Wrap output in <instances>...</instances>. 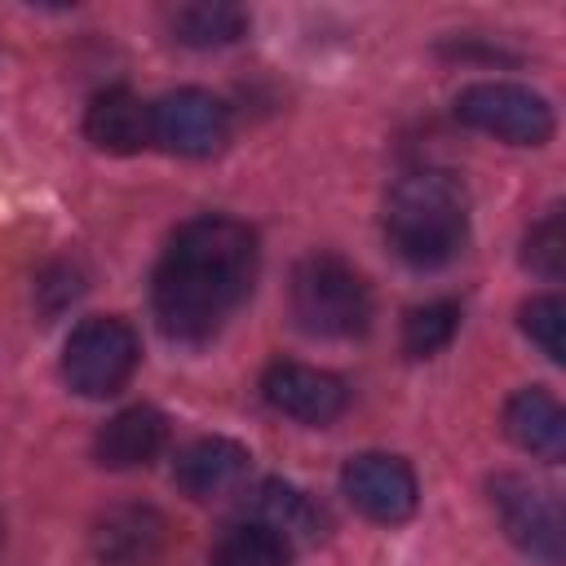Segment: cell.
<instances>
[{"mask_svg":"<svg viewBox=\"0 0 566 566\" xmlns=\"http://www.w3.org/2000/svg\"><path fill=\"white\" fill-rule=\"evenodd\" d=\"M256 265H261V248L248 221L226 212H203L177 226L150 279V305L164 336L181 345L212 340L230 323V314L248 301L256 283Z\"/></svg>","mask_w":566,"mask_h":566,"instance_id":"obj_1","label":"cell"},{"mask_svg":"<svg viewBox=\"0 0 566 566\" xmlns=\"http://www.w3.org/2000/svg\"><path fill=\"white\" fill-rule=\"evenodd\" d=\"M385 239L416 270L447 265L469 239V195L451 172H402L385 195Z\"/></svg>","mask_w":566,"mask_h":566,"instance_id":"obj_2","label":"cell"},{"mask_svg":"<svg viewBox=\"0 0 566 566\" xmlns=\"http://www.w3.org/2000/svg\"><path fill=\"white\" fill-rule=\"evenodd\" d=\"M287 305L296 327L318 340H354L371 327V287L336 252H310L296 261Z\"/></svg>","mask_w":566,"mask_h":566,"instance_id":"obj_3","label":"cell"},{"mask_svg":"<svg viewBox=\"0 0 566 566\" xmlns=\"http://www.w3.org/2000/svg\"><path fill=\"white\" fill-rule=\"evenodd\" d=\"M142 363V340L133 323L119 314L84 318L62 345V380L80 398H111L119 394Z\"/></svg>","mask_w":566,"mask_h":566,"instance_id":"obj_4","label":"cell"},{"mask_svg":"<svg viewBox=\"0 0 566 566\" xmlns=\"http://www.w3.org/2000/svg\"><path fill=\"white\" fill-rule=\"evenodd\" d=\"M455 119L509 146H544L557 128L553 106L535 88L509 84V80H482V84L460 88Z\"/></svg>","mask_w":566,"mask_h":566,"instance_id":"obj_5","label":"cell"},{"mask_svg":"<svg viewBox=\"0 0 566 566\" xmlns=\"http://www.w3.org/2000/svg\"><path fill=\"white\" fill-rule=\"evenodd\" d=\"M491 504L500 513L504 535L522 553L539 557L544 566L562 562V500L548 486H539L522 473H500V478H491Z\"/></svg>","mask_w":566,"mask_h":566,"instance_id":"obj_6","label":"cell"},{"mask_svg":"<svg viewBox=\"0 0 566 566\" xmlns=\"http://www.w3.org/2000/svg\"><path fill=\"white\" fill-rule=\"evenodd\" d=\"M150 142L181 159H208L230 142V111L208 88H177L150 106Z\"/></svg>","mask_w":566,"mask_h":566,"instance_id":"obj_7","label":"cell"},{"mask_svg":"<svg viewBox=\"0 0 566 566\" xmlns=\"http://www.w3.org/2000/svg\"><path fill=\"white\" fill-rule=\"evenodd\" d=\"M340 491L367 522H380V526L407 522L420 504L416 469L402 455H389V451L349 455L345 469H340Z\"/></svg>","mask_w":566,"mask_h":566,"instance_id":"obj_8","label":"cell"},{"mask_svg":"<svg viewBox=\"0 0 566 566\" xmlns=\"http://www.w3.org/2000/svg\"><path fill=\"white\" fill-rule=\"evenodd\" d=\"M261 394L274 411L301 420V424H332L345 402H349V389L336 371H323V367H305V363H270L265 376H261Z\"/></svg>","mask_w":566,"mask_h":566,"instance_id":"obj_9","label":"cell"},{"mask_svg":"<svg viewBox=\"0 0 566 566\" xmlns=\"http://www.w3.org/2000/svg\"><path fill=\"white\" fill-rule=\"evenodd\" d=\"M102 566H155L168 548V517L150 504H115L88 531Z\"/></svg>","mask_w":566,"mask_h":566,"instance_id":"obj_10","label":"cell"},{"mask_svg":"<svg viewBox=\"0 0 566 566\" xmlns=\"http://www.w3.org/2000/svg\"><path fill=\"white\" fill-rule=\"evenodd\" d=\"M248 464H252V455H248L243 442H234V438H199L177 455L172 478L190 500H221L248 478Z\"/></svg>","mask_w":566,"mask_h":566,"instance_id":"obj_11","label":"cell"},{"mask_svg":"<svg viewBox=\"0 0 566 566\" xmlns=\"http://www.w3.org/2000/svg\"><path fill=\"white\" fill-rule=\"evenodd\" d=\"M504 433L526 455H539V460L566 455V411L544 385H526L504 402Z\"/></svg>","mask_w":566,"mask_h":566,"instance_id":"obj_12","label":"cell"},{"mask_svg":"<svg viewBox=\"0 0 566 566\" xmlns=\"http://www.w3.org/2000/svg\"><path fill=\"white\" fill-rule=\"evenodd\" d=\"M168 442V420L164 411L155 407H124L115 411L97 438H93V455L102 469H137V464H150Z\"/></svg>","mask_w":566,"mask_h":566,"instance_id":"obj_13","label":"cell"},{"mask_svg":"<svg viewBox=\"0 0 566 566\" xmlns=\"http://www.w3.org/2000/svg\"><path fill=\"white\" fill-rule=\"evenodd\" d=\"M84 137L106 155H137L150 146V106L128 88H106L84 111Z\"/></svg>","mask_w":566,"mask_h":566,"instance_id":"obj_14","label":"cell"},{"mask_svg":"<svg viewBox=\"0 0 566 566\" xmlns=\"http://www.w3.org/2000/svg\"><path fill=\"white\" fill-rule=\"evenodd\" d=\"M252 522H261V526H270L274 535H283L287 544H296V539H318L323 531V513L314 509V500L305 495V491H296L292 482H279V478H270V482H261L256 491H252Z\"/></svg>","mask_w":566,"mask_h":566,"instance_id":"obj_15","label":"cell"},{"mask_svg":"<svg viewBox=\"0 0 566 566\" xmlns=\"http://www.w3.org/2000/svg\"><path fill=\"white\" fill-rule=\"evenodd\" d=\"M168 31H172L177 44L221 49V44H234L248 31V13L239 4H226V0H195V4H177L168 13Z\"/></svg>","mask_w":566,"mask_h":566,"instance_id":"obj_16","label":"cell"},{"mask_svg":"<svg viewBox=\"0 0 566 566\" xmlns=\"http://www.w3.org/2000/svg\"><path fill=\"white\" fill-rule=\"evenodd\" d=\"M212 566H292V544L248 517L212 544Z\"/></svg>","mask_w":566,"mask_h":566,"instance_id":"obj_17","label":"cell"},{"mask_svg":"<svg viewBox=\"0 0 566 566\" xmlns=\"http://www.w3.org/2000/svg\"><path fill=\"white\" fill-rule=\"evenodd\" d=\"M460 332V305L455 301H429V305H416L407 310L402 318V349L411 358H433L442 354Z\"/></svg>","mask_w":566,"mask_h":566,"instance_id":"obj_18","label":"cell"},{"mask_svg":"<svg viewBox=\"0 0 566 566\" xmlns=\"http://www.w3.org/2000/svg\"><path fill=\"white\" fill-rule=\"evenodd\" d=\"M522 332L544 349V358L548 363H566V340H562V332H566V305H562V296H531L526 305H522Z\"/></svg>","mask_w":566,"mask_h":566,"instance_id":"obj_19","label":"cell"},{"mask_svg":"<svg viewBox=\"0 0 566 566\" xmlns=\"http://www.w3.org/2000/svg\"><path fill=\"white\" fill-rule=\"evenodd\" d=\"M522 261H526L535 274H544V279H562V270H566V234H562V208H548V212H544V221H539V226H531Z\"/></svg>","mask_w":566,"mask_h":566,"instance_id":"obj_20","label":"cell"}]
</instances>
